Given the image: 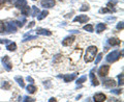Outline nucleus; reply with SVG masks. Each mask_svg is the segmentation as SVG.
Returning a JSON list of instances; mask_svg holds the SVG:
<instances>
[{
  "label": "nucleus",
  "mask_w": 124,
  "mask_h": 102,
  "mask_svg": "<svg viewBox=\"0 0 124 102\" xmlns=\"http://www.w3.org/2000/svg\"><path fill=\"white\" fill-rule=\"evenodd\" d=\"M97 53V47L96 46H89L86 50V54H85L84 60L86 62H91L94 61V58Z\"/></svg>",
  "instance_id": "1"
},
{
  "label": "nucleus",
  "mask_w": 124,
  "mask_h": 102,
  "mask_svg": "<svg viewBox=\"0 0 124 102\" xmlns=\"http://www.w3.org/2000/svg\"><path fill=\"white\" fill-rule=\"evenodd\" d=\"M119 57H120L119 51H118V50H114L113 52H111V53L108 54V56H107L106 60H107V61H108V62H114V61H118Z\"/></svg>",
  "instance_id": "2"
},
{
  "label": "nucleus",
  "mask_w": 124,
  "mask_h": 102,
  "mask_svg": "<svg viewBox=\"0 0 124 102\" xmlns=\"http://www.w3.org/2000/svg\"><path fill=\"white\" fill-rule=\"evenodd\" d=\"M2 65L3 67H4V69L6 70V71H11V69H13V65H11V62H10V60H9V57L5 55L4 57H2Z\"/></svg>",
  "instance_id": "3"
},
{
  "label": "nucleus",
  "mask_w": 124,
  "mask_h": 102,
  "mask_svg": "<svg viewBox=\"0 0 124 102\" xmlns=\"http://www.w3.org/2000/svg\"><path fill=\"white\" fill-rule=\"evenodd\" d=\"M5 32L6 33H11V32H16L17 31V24L16 22H8L7 24L5 25Z\"/></svg>",
  "instance_id": "4"
},
{
  "label": "nucleus",
  "mask_w": 124,
  "mask_h": 102,
  "mask_svg": "<svg viewBox=\"0 0 124 102\" xmlns=\"http://www.w3.org/2000/svg\"><path fill=\"white\" fill-rule=\"evenodd\" d=\"M55 4H56L55 0H41L40 1V5L45 7V9H51Z\"/></svg>",
  "instance_id": "5"
},
{
  "label": "nucleus",
  "mask_w": 124,
  "mask_h": 102,
  "mask_svg": "<svg viewBox=\"0 0 124 102\" xmlns=\"http://www.w3.org/2000/svg\"><path fill=\"white\" fill-rule=\"evenodd\" d=\"M108 71H110V66L103 65V66L100 67L99 70H98V75L101 76V77H104L108 74Z\"/></svg>",
  "instance_id": "6"
},
{
  "label": "nucleus",
  "mask_w": 124,
  "mask_h": 102,
  "mask_svg": "<svg viewBox=\"0 0 124 102\" xmlns=\"http://www.w3.org/2000/svg\"><path fill=\"white\" fill-rule=\"evenodd\" d=\"M106 99H107V96L103 93H97L93 97V100L95 102H102V101H106Z\"/></svg>",
  "instance_id": "7"
},
{
  "label": "nucleus",
  "mask_w": 124,
  "mask_h": 102,
  "mask_svg": "<svg viewBox=\"0 0 124 102\" xmlns=\"http://www.w3.org/2000/svg\"><path fill=\"white\" fill-rule=\"evenodd\" d=\"M75 40H76V37L75 36H69V37L65 38L64 40L62 41V45H63V46H70Z\"/></svg>",
  "instance_id": "8"
},
{
  "label": "nucleus",
  "mask_w": 124,
  "mask_h": 102,
  "mask_svg": "<svg viewBox=\"0 0 124 102\" xmlns=\"http://www.w3.org/2000/svg\"><path fill=\"white\" fill-rule=\"evenodd\" d=\"M88 20H89V18L87 17V16L80 15V16H77V17L73 19V22H78V21H79L80 23H86Z\"/></svg>",
  "instance_id": "9"
},
{
  "label": "nucleus",
  "mask_w": 124,
  "mask_h": 102,
  "mask_svg": "<svg viewBox=\"0 0 124 102\" xmlns=\"http://www.w3.org/2000/svg\"><path fill=\"white\" fill-rule=\"evenodd\" d=\"M77 75H78L77 73L66 74V75H64V76H63V80H64V82H70V81H72L73 79H76V78H77Z\"/></svg>",
  "instance_id": "10"
},
{
  "label": "nucleus",
  "mask_w": 124,
  "mask_h": 102,
  "mask_svg": "<svg viewBox=\"0 0 124 102\" xmlns=\"http://www.w3.org/2000/svg\"><path fill=\"white\" fill-rule=\"evenodd\" d=\"M103 85L106 88H108V89H112V88H114L115 85H116V82L114 79H112V78H110V79H106L103 81Z\"/></svg>",
  "instance_id": "11"
},
{
  "label": "nucleus",
  "mask_w": 124,
  "mask_h": 102,
  "mask_svg": "<svg viewBox=\"0 0 124 102\" xmlns=\"http://www.w3.org/2000/svg\"><path fill=\"white\" fill-rule=\"evenodd\" d=\"M36 33L37 34H41V36H51L52 32L49 29H45V28H37L36 29Z\"/></svg>",
  "instance_id": "12"
},
{
  "label": "nucleus",
  "mask_w": 124,
  "mask_h": 102,
  "mask_svg": "<svg viewBox=\"0 0 124 102\" xmlns=\"http://www.w3.org/2000/svg\"><path fill=\"white\" fill-rule=\"evenodd\" d=\"M108 43L110 46H118L120 43H121V41H120V39H118V38H111L108 40Z\"/></svg>",
  "instance_id": "13"
},
{
  "label": "nucleus",
  "mask_w": 124,
  "mask_h": 102,
  "mask_svg": "<svg viewBox=\"0 0 124 102\" xmlns=\"http://www.w3.org/2000/svg\"><path fill=\"white\" fill-rule=\"evenodd\" d=\"M93 71H94V69H93L92 71L90 72V79H91V82H92V85H94V87H97V85L99 84V81L97 80V78L95 77Z\"/></svg>",
  "instance_id": "14"
},
{
  "label": "nucleus",
  "mask_w": 124,
  "mask_h": 102,
  "mask_svg": "<svg viewBox=\"0 0 124 102\" xmlns=\"http://www.w3.org/2000/svg\"><path fill=\"white\" fill-rule=\"evenodd\" d=\"M25 5H27V1H26V0H17V1L15 2V6L17 7V9H19V10L23 9Z\"/></svg>",
  "instance_id": "15"
},
{
  "label": "nucleus",
  "mask_w": 124,
  "mask_h": 102,
  "mask_svg": "<svg viewBox=\"0 0 124 102\" xmlns=\"http://www.w3.org/2000/svg\"><path fill=\"white\" fill-rule=\"evenodd\" d=\"M26 90H27V92H28L29 94H34V93L37 91L36 87H35V85H33V83H30L29 85H27Z\"/></svg>",
  "instance_id": "16"
},
{
  "label": "nucleus",
  "mask_w": 124,
  "mask_h": 102,
  "mask_svg": "<svg viewBox=\"0 0 124 102\" xmlns=\"http://www.w3.org/2000/svg\"><path fill=\"white\" fill-rule=\"evenodd\" d=\"M96 32L97 33H100V32H102V31L106 29V24H103V23H98L97 25H96Z\"/></svg>",
  "instance_id": "17"
},
{
  "label": "nucleus",
  "mask_w": 124,
  "mask_h": 102,
  "mask_svg": "<svg viewBox=\"0 0 124 102\" xmlns=\"http://www.w3.org/2000/svg\"><path fill=\"white\" fill-rule=\"evenodd\" d=\"M48 15H49V11H48V10H42L40 14H38V15L36 16V17H37V20H42V19H45Z\"/></svg>",
  "instance_id": "18"
},
{
  "label": "nucleus",
  "mask_w": 124,
  "mask_h": 102,
  "mask_svg": "<svg viewBox=\"0 0 124 102\" xmlns=\"http://www.w3.org/2000/svg\"><path fill=\"white\" fill-rule=\"evenodd\" d=\"M15 80L18 82V84L20 85L21 88H24L25 87V83H24V80H23V78L21 76H16L15 77Z\"/></svg>",
  "instance_id": "19"
},
{
  "label": "nucleus",
  "mask_w": 124,
  "mask_h": 102,
  "mask_svg": "<svg viewBox=\"0 0 124 102\" xmlns=\"http://www.w3.org/2000/svg\"><path fill=\"white\" fill-rule=\"evenodd\" d=\"M6 49L8 51H15L17 49V44L16 43H8V45H6Z\"/></svg>",
  "instance_id": "20"
},
{
  "label": "nucleus",
  "mask_w": 124,
  "mask_h": 102,
  "mask_svg": "<svg viewBox=\"0 0 124 102\" xmlns=\"http://www.w3.org/2000/svg\"><path fill=\"white\" fill-rule=\"evenodd\" d=\"M21 13L23 14V16H29V13H30V9H29V6H27L25 5L23 9H21Z\"/></svg>",
  "instance_id": "21"
},
{
  "label": "nucleus",
  "mask_w": 124,
  "mask_h": 102,
  "mask_svg": "<svg viewBox=\"0 0 124 102\" xmlns=\"http://www.w3.org/2000/svg\"><path fill=\"white\" fill-rule=\"evenodd\" d=\"M39 14V9L38 7H36V6H32V17H36V16Z\"/></svg>",
  "instance_id": "22"
},
{
  "label": "nucleus",
  "mask_w": 124,
  "mask_h": 102,
  "mask_svg": "<svg viewBox=\"0 0 124 102\" xmlns=\"http://www.w3.org/2000/svg\"><path fill=\"white\" fill-rule=\"evenodd\" d=\"M84 30H86V31H88V32H93V25H91V24H87V25H85L84 27Z\"/></svg>",
  "instance_id": "23"
},
{
  "label": "nucleus",
  "mask_w": 124,
  "mask_h": 102,
  "mask_svg": "<svg viewBox=\"0 0 124 102\" xmlns=\"http://www.w3.org/2000/svg\"><path fill=\"white\" fill-rule=\"evenodd\" d=\"M5 25H4V22L0 21V33H4L5 32Z\"/></svg>",
  "instance_id": "24"
},
{
  "label": "nucleus",
  "mask_w": 124,
  "mask_h": 102,
  "mask_svg": "<svg viewBox=\"0 0 124 102\" xmlns=\"http://www.w3.org/2000/svg\"><path fill=\"white\" fill-rule=\"evenodd\" d=\"M37 39V36H31V37H28V36H25V38L23 39V42H27L29 40H35Z\"/></svg>",
  "instance_id": "25"
},
{
  "label": "nucleus",
  "mask_w": 124,
  "mask_h": 102,
  "mask_svg": "<svg viewBox=\"0 0 124 102\" xmlns=\"http://www.w3.org/2000/svg\"><path fill=\"white\" fill-rule=\"evenodd\" d=\"M86 79H87V77H86V76H82V77H80L79 79L77 80V84H82L83 82L86 81Z\"/></svg>",
  "instance_id": "26"
},
{
  "label": "nucleus",
  "mask_w": 124,
  "mask_h": 102,
  "mask_svg": "<svg viewBox=\"0 0 124 102\" xmlns=\"http://www.w3.org/2000/svg\"><path fill=\"white\" fill-rule=\"evenodd\" d=\"M112 11H114V10H112L110 9H100L99 10V13L100 14H106V13H112Z\"/></svg>",
  "instance_id": "27"
},
{
  "label": "nucleus",
  "mask_w": 124,
  "mask_h": 102,
  "mask_svg": "<svg viewBox=\"0 0 124 102\" xmlns=\"http://www.w3.org/2000/svg\"><path fill=\"white\" fill-rule=\"evenodd\" d=\"M101 58H102V53H99L97 55V57H96V60H95V65L99 64V61H101Z\"/></svg>",
  "instance_id": "28"
},
{
  "label": "nucleus",
  "mask_w": 124,
  "mask_h": 102,
  "mask_svg": "<svg viewBox=\"0 0 124 102\" xmlns=\"http://www.w3.org/2000/svg\"><path fill=\"white\" fill-rule=\"evenodd\" d=\"M118 79H119L118 84H119V85H123V74H122V73L118 76Z\"/></svg>",
  "instance_id": "29"
},
{
  "label": "nucleus",
  "mask_w": 124,
  "mask_h": 102,
  "mask_svg": "<svg viewBox=\"0 0 124 102\" xmlns=\"http://www.w3.org/2000/svg\"><path fill=\"white\" fill-rule=\"evenodd\" d=\"M88 10H89V5H88V4H84V5H82V7L80 9V10H81V11Z\"/></svg>",
  "instance_id": "30"
},
{
  "label": "nucleus",
  "mask_w": 124,
  "mask_h": 102,
  "mask_svg": "<svg viewBox=\"0 0 124 102\" xmlns=\"http://www.w3.org/2000/svg\"><path fill=\"white\" fill-rule=\"evenodd\" d=\"M2 88L5 89V90H8L9 89V83L8 82H4V83H2Z\"/></svg>",
  "instance_id": "31"
},
{
  "label": "nucleus",
  "mask_w": 124,
  "mask_h": 102,
  "mask_svg": "<svg viewBox=\"0 0 124 102\" xmlns=\"http://www.w3.org/2000/svg\"><path fill=\"white\" fill-rule=\"evenodd\" d=\"M117 29H118V30H122V29H123V22L118 23V25H117Z\"/></svg>",
  "instance_id": "32"
},
{
  "label": "nucleus",
  "mask_w": 124,
  "mask_h": 102,
  "mask_svg": "<svg viewBox=\"0 0 124 102\" xmlns=\"http://www.w3.org/2000/svg\"><path fill=\"white\" fill-rule=\"evenodd\" d=\"M113 94H116V95H119V94H121L122 93V91L121 90H113V91H111Z\"/></svg>",
  "instance_id": "33"
},
{
  "label": "nucleus",
  "mask_w": 124,
  "mask_h": 102,
  "mask_svg": "<svg viewBox=\"0 0 124 102\" xmlns=\"http://www.w3.org/2000/svg\"><path fill=\"white\" fill-rule=\"evenodd\" d=\"M9 43V40H2L0 39V44H8Z\"/></svg>",
  "instance_id": "34"
},
{
  "label": "nucleus",
  "mask_w": 124,
  "mask_h": 102,
  "mask_svg": "<svg viewBox=\"0 0 124 102\" xmlns=\"http://www.w3.org/2000/svg\"><path fill=\"white\" fill-rule=\"evenodd\" d=\"M26 79H27V81H28V82H30V83H33V82H34L33 78H32V77H30V76H27Z\"/></svg>",
  "instance_id": "35"
},
{
  "label": "nucleus",
  "mask_w": 124,
  "mask_h": 102,
  "mask_svg": "<svg viewBox=\"0 0 124 102\" xmlns=\"http://www.w3.org/2000/svg\"><path fill=\"white\" fill-rule=\"evenodd\" d=\"M34 24H35V22H34V21L30 22V23H29V25H28V28H31V27H33V26H34Z\"/></svg>",
  "instance_id": "36"
},
{
  "label": "nucleus",
  "mask_w": 124,
  "mask_h": 102,
  "mask_svg": "<svg viewBox=\"0 0 124 102\" xmlns=\"http://www.w3.org/2000/svg\"><path fill=\"white\" fill-rule=\"evenodd\" d=\"M24 101H34V99H32V98H29V97H25Z\"/></svg>",
  "instance_id": "37"
},
{
  "label": "nucleus",
  "mask_w": 124,
  "mask_h": 102,
  "mask_svg": "<svg viewBox=\"0 0 124 102\" xmlns=\"http://www.w3.org/2000/svg\"><path fill=\"white\" fill-rule=\"evenodd\" d=\"M107 20H108V21H114V20H115V18H114V17H113V18H108Z\"/></svg>",
  "instance_id": "38"
},
{
  "label": "nucleus",
  "mask_w": 124,
  "mask_h": 102,
  "mask_svg": "<svg viewBox=\"0 0 124 102\" xmlns=\"http://www.w3.org/2000/svg\"><path fill=\"white\" fill-rule=\"evenodd\" d=\"M52 101H56V99H55V98H51V99L49 100V102H52Z\"/></svg>",
  "instance_id": "39"
},
{
  "label": "nucleus",
  "mask_w": 124,
  "mask_h": 102,
  "mask_svg": "<svg viewBox=\"0 0 124 102\" xmlns=\"http://www.w3.org/2000/svg\"><path fill=\"white\" fill-rule=\"evenodd\" d=\"M4 3V0H0V5H2Z\"/></svg>",
  "instance_id": "40"
},
{
  "label": "nucleus",
  "mask_w": 124,
  "mask_h": 102,
  "mask_svg": "<svg viewBox=\"0 0 124 102\" xmlns=\"http://www.w3.org/2000/svg\"><path fill=\"white\" fill-rule=\"evenodd\" d=\"M5 1H7V2H13L14 0H4V2H5Z\"/></svg>",
  "instance_id": "41"
},
{
  "label": "nucleus",
  "mask_w": 124,
  "mask_h": 102,
  "mask_svg": "<svg viewBox=\"0 0 124 102\" xmlns=\"http://www.w3.org/2000/svg\"><path fill=\"white\" fill-rule=\"evenodd\" d=\"M33 1H35V0H33Z\"/></svg>",
  "instance_id": "42"
}]
</instances>
